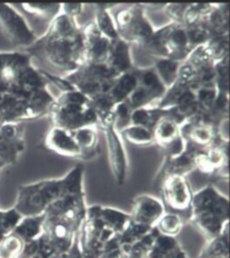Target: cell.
I'll list each match as a JSON object with an SVG mask.
<instances>
[{"instance_id":"obj_1","label":"cell","mask_w":230,"mask_h":258,"mask_svg":"<svg viewBox=\"0 0 230 258\" xmlns=\"http://www.w3.org/2000/svg\"><path fill=\"white\" fill-rule=\"evenodd\" d=\"M43 71L33 64L14 79L0 81V125L24 123L48 114L55 97Z\"/></svg>"},{"instance_id":"obj_2","label":"cell","mask_w":230,"mask_h":258,"mask_svg":"<svg viewBox=\"0 0 230 258\" xmlns=\"http://www.w3.org/2000/svg\"><path fill=\"white\" fill-rule=\"evenodd\" d=\"M24 51L68 75L84 64L82 28L77 20L61 12L50 23L47 31Z\"/></svg>"},{"instance_id":"obj_3","label":"cell","mask_w":230,"mask_h":258,"mask_svg":"<svg viewBox=\"0 0 230 258\" xmlns=\"http://www.w3.org/2000/svg\"><path fill=\"white\" fill-rule=\"evenodd\" d=\"M131 222L129 212L100 205L88 206L79 234L83 258H97L110 241L121 235Z\"/></svg>"},{"instance_id":"obj_4","label":"cell","mask_w":230,"mask_h":258,"mask_svg":"<svg viewBox=\"0 0 230 258\" xmlns=\"http://www.w3.org/2000/svg\"><path fill=\"white\" fill-rule=\"evenodd\" d=\"M84 168L81 164L73 167L64 177L44 180L20 187L15 210L22 217L38 216L52 203L74 188L83 185Z\"/></svg>"},{"instance_id":"obj_5","label":"cell","mask_w":230,"mask_h":258,"mask_svg":"<svg viewBox=\"0 0 230 258\" xmlns=\"http://www.w3.org/2000/svg\"><path fill=\"white\" fill-rule=\"evenodd\" d=\"M188 223L210 240L229 228V199L213 185L193 195Z\"/></svg>"},{"instance_id":"obj_6","label":"cell","mask_w":230,"mask_h":258,"mask_svg":"<svg viewBox=\"0 0 230 258\" xmlns=\"http://www.w3.org/2000/svg\"><path fill=\"white\" fill-rule=\"evenodd\" d=\"M47 116L52 126L67 130L98 125L89 98L76 89L63 91L56 97L50 106Z\"/></svg>"},{"instance_id":"obj_7","label":"cell","mask_w":230,"mask_h":258,"mask_svg":"<svg viewBox=\"0 0 230 258\" xmlns=\"http://www.w3.org/2000/svg\"><path fill=\"white\" fill-rule=\"evenodd\" d=\"M142 48L155 59L166 58L181 63L194 49L186 28L172 22L155 30L150 40Z\"/></svg>"},{"instance_id":"obj_8","label":"cell","mask_w":230,"mask_h":258,"mask_svg":"<svg viewBox=\"0 0 230 258\" xmlns=\"http://www.w3.org/2000/svg\"><path fill=\"white\" fill-rule=\"evenodd\" d=\"M121 39L143 47L155 32L142 3L120 4L112 13Z\"/></svg>"},{"instance_id":"obj_9","label":"cell","mask_w":230,"mask_h":258,"mask_svg":"<svg viewBox=\"0 0 230 258\" xmlns=\"http://www.w3.org/2000/svg\"><path fill=\"white\" fill-rule=\"evenodd\" d=\"M107 64L84 63L79 69L63 78L76 90L89 99L107 94L119 77Z\"/></svg>"},{"instance_id":"obj_10","label":"cell","mask_w":230,"mask_h":258,"mask_svg":"<svg viewBox=\"0 0 230 258\" xmlns=\"http://www.w3.org/2000/svg\"><path fill=\"white\" fill-rule=\"evenodd\" d=\"M155 186L164 210L181 215L188 223L194 193L187 176L168 175Z\"/></svg>"},{"instance_id":"obj_11","label":"cell","mask_w":230,"mask_h":258,"mask_svg":"<svg viewBox=\"0 0 230 258\" xmlns=\"http://www.w3.org/2000/svg\"><path fill=\"white\" fill-rule=\"evenodd\" d=\"M138 83L132 95L127 100L132 110L157 106L163 99L166 88L159 79L153 66L136 68Z\"/></svg>"},{"instance_id":"obj_12","label":"cell","mask_w":230,"mask_h":258,"mask_svg":"<svg viewBox=\"0 0 230 258\" xmlns=\"http://www.w3.org/2000/svg\"><path fill=\"white\" fill-rule=\"evenodd\" d=\"M0 28L14 45L24 50L30 48L38 38L26 18L12 4L0 3Z\"/></svg>"},{"instance_id":"obj_13","label":"cell","mask_w":230,"mask_h":258,"mask_svg":"<svg viewBox=\"0 0 230 258\" xmlns=\"http://www.w3.org/2000/svg\"><path fill=\"white\" fill-rule=\"evenodd\" d=\"M196 169L214 180H225L228 171V144L215 142L206 149H198L195 155Z\"/></svg>"},{"instance_id":"obj_14","label":"cell","mask_w":230,"mask_h":258,"mask_svg":"<svg viewBox=\"0 0 230 258\" xmlns=\"http://www.w3.org/2000/svg\"><path fill=\"white\" fill-rule=\"evenodd\" d=\"M100 129L105 135L110 170L117 185L123 186L128 179L130 170L129 157L124 141L116 129L115 123L105 125Z\"/></svg>"},{"instance_id":"obj_15","label":"cell","mask_w":230,"mask_h":258,"mask_svg":"<svg viewBox=\"0 0 230 258\" xmlns=\"http://www.w3.org/2000/svg\"><path fill=\"white\" fill-rule=\"evenodd\" d=\"M155 145L158 146L164 158H172L182 154L187 143L182 136L181 125L172 119L164 116L153 128Z\"/></svg>"},{"instance_id":"obj_16","label":"cell","mask_w":230,"mask_h":258,"mask_svg":"<svg viewBox=\"0 0 230 258\" xmlns=\"http://www.w3.org/2000/svg\"><path fill=\"white\" fill-rule=\"evenodd\" d=\"M24 123L0 125V167L14 163L25 150Z\"/></svg>"},{"instance_id":"obj_17","label":"cell","mask_w":230,"mask_h":258,"mask_svg":"<svg viewBox=\"0 0 230 258\" xmlns=\"http://www.w3.org/2000/svg\"><path fill=\"white\" fill-rule=\"evenodd\" d=\"M82 28L84 41V63L107 64L111 54L112 41L99 32L93 21Z\"/></svg>"},{"instance_id":"obj_18","label":"cell","mask_w":230,"mask_h":258,"mask_svg":"<svg viewBox=\"0 0 230 258\" xmlns=\"http://www.w3.org/2000/svg\"><path fill=\"white\" fill-rule=\"evenodd\" d=\"M164 211V205L159 197L142 194L133 199L132 210L129 213L132 223L153 229Z\"/></svg>"},{"instance_id":"obj_19","label":"cell","mask_w":230,"mask_h":258,"mask_svg":"<svg viewBox=\"0 0 230 258\" xmlns=\"http://www.w3.org/2000/svg\"><path fill=\"white\" fill-rule=\"evenodd\" d=\"M42 146L58 155L83 161V154L71 130L52 126L46 133Z\"/></svg>"},{"instance_id":"obj_20","label":"cell","mask_w":230,"mask_h":258,"mask_svg":"<svg viewBox=\"0 0 230 258\" xmlns=\"http://www.w3.org/2000/svg\"><path fill=\"white\" fill-rule=\"evenodd\" d=\"M198 149L187 144L185 151L172 158H164L158 172L155 176V185L158 184L163 178L168 175L187 176L189 173L196 169L195 155Z\"/></svg>"},{"instance_id":"obj_21","label":"cell","mask_w":230,"mask_h":258,"mask_svg":"<svg viewBox=\"0 0 230 258\" xmlns=\"http://www.w3.org/2000/svg\"><path fill=\"white\" fill-rule=\"evenodd\" d=\"M120 3H94V24L99 32L111 41L120 38L117 31L115 21L112 15V10L118 7Z\"/></svg>"},{"instance_id":"obj_22","label":"cell","mask_w":230,"mask_h":258,"mask_svg":"<svg viewBox=\"0 0 230 258\" xmlns=\"http://www.w3.org/2000/svg\"><path fill=\"white\" fill-rule=\"evenodd\" d=\"M132 45L125 40L119 38L112 41L111 54L107 64L113 69L118 75H122L132 71L133 64L132 55Z\"/></svg>"},{"instance_id":"obj_23","label":"cell","mask_w":230,"mask_h":258,"mask_svg":"<svg viewBox=\"0 0 230 258\" xmlns=\"http://www.w3.org/2000/svg\"><path fill=\"white\" fill-rule=\"evenodd\" d=\"M97 129V126H85L71 130L75 140L82 150L83 161H91L98 157L100 145Z\"/></svg>"},{"instance_id":"obj_24","label":"cell","mask_w":230,"mask_h":258,"mask_svg":"<svg viewBox=\"0 0 230 258\" xmlns=\"http://www.w3.org/2000/svg\"><path fill=\"white\" fill-rule=\"evenodd\" d=\"M148 258H189L177 238L157 234L151 246Z\"/></svg>"},{"instance_id":"obj_25","label":"cell","mask_w":230,"mask_h":258,"mask_svg":"<svg viewBox=\"0 0 230 258\" xmlns=\"http://www.w3.org/2000/svg\"><path fill=\"white\" fill-rule=\"evenodd\" d=\"M138 83L136 68L131 72L120 75L114 81L111 89L107 93L116 105L126 102L136 88Z\"/></svg>"},{"instance_id":"obj_26","label":"cell","mask_w":230,"mask_h":258,"mask_svg":"<svg viewBox=\"0 0 230 258\" xmlns=\"http://www.w3.org/2000/svg\"><path fill=\"white\" fill-rule=\"evenodd\" d=\"M211 36L229 34V4L214 3L211 13L204 20Z\"/></svg>"},{"instance_id":"obj_27","label":"cell","mask_w":230,"mask_h":258,"mask_svg":"<svg viewBox=\"0 0 230 258\" xmlns=\"http://www.w3.org/2000/svg\"><path fill=\"white\" fill-rule=\"evenodd\" d=\"M13 5L20 7L25 15L49 24L62 12L61 3H20Z\"/></svg>"},{"instance_id":"obj_28","label":"cell","mask_w":230,"mask_h":258,"mask_svg":"<svg viewBox=\"0 0 230 258\" xmlns=\"http://www.w3.org/2000/svg\"><path fill=\"white\" fill-rule=\"evenodd\" d=\"M196 258H229V228L220 235L207 240Z\"/></svg>"},{"instance_id":"obj_29","label":"cell","mask_w":230,"mask_h":258,"mask_svg":"<svg viewBox=\"0 0 230 258\" xmlns=\"http://www.w3.org/2000/svg\"><path fill=\"white\" fill-rule=\"evenodd\" d=\"M119 133L123 141H126L132 145L139 147L155 145L153 129L130 124L126 128L122 129Z\"/></svg>"},{"instance_id":"obj_30","label":"cell","mask_w":230,"mask_h":258,"mask_svg":"<svg viewBox=\"0 0 230 258\" xmlns=\"http://www.w3.org/2000/svg\"><path fill=\"white\" fill-rule=\"evenodd\" d=\"M181 62L166 58H157L153 68L165 88H170L178 80Z\"/></svg>"},{"instance_id":"obj_31","label":"cell","mask_w":230,"mask_h":258,"mask_svg":"<svg viewBox=\"0 0 230 258\" xmlns=\"http://www.w3.org/2000/svg\"><path fill=\"white\" fill-rule=\"evenodd\" d=\"M185 224L186 223L181 215L174 212L164 211V214L155 226V229L162 236L177 238L181 234Z\"/></svg>"},{"instance_id":"obj_32","label":"cell","mask_w":230,"mask_h":258,"mask_svg":"<svg viewBox=\"0 0 230 258\" xmlns=\"http://www.w3.org/2000/svg\"><path fill=\"white\" fill-rule=\"evenodd\" d=\"M164 116V109H161L157 106L139 108L132 111L131 124L153 129L157 122Z\"/></svg>"},{"instance_id":"obj_33","label":"cell","mask_w":230,"mask_h":258,"mask_svg":"<svg viewBox=\"0 0 230 258\" xmlns=\"http://www.w3.org/2000/svg\"><path fill=\"white\" fill-rule=\"evenodd\" d=\"M204 45L214 64H216L229 56V34L213 35Z\"/></svg>"},{"instance_id":"obj_34","label":"cell","mask_w":230,"mask_h":258,"mask_svg":"<svg viewBox=\"0 0 230 258\" xmlns=\"http://www.w3.org/2000/svg\"><path fill=\"white\" fill-rule=\"evenodd\" d=\"M214 3H188L185 10L182 26L190 27L203 22L211 13Z\"/></svg>"},{"instance_id":"obj_35","label":"cell","mask_w":230,"mask_h":258,"mask_svg":"<svg viewBox=\"0 0 230 258\" xmlns=\"http://www.w3.org/2000/svg\"><path fill=\"white\" fill-rule=\"evenodd\" d=\"M158 232L154 228L145 237L134 242L127 251L125 258H148L149 252Z\"/></svg>"},{"instance_id":"obj_36","label":"cell","mask_w":230,"mask_h":258,"mask_svg":"<svg viewBox=\"0 0 230 258\" xmlns=\"http://www.w3.org/2000/svg\"><path fill=\"white\" fill-rule=\"evenodd\" d=\"M25 246L26 242L13 233L0 243V258H20Z\"/></svg>"},{"instance_id":"obj_37","label":"cell","mask_w":230,"mask_h":258,"mask_svg":"<svg viewBox=\"0 0 230 258\" xmlns=\"http://www.w3.org/2000/svg\"><path fill=\"white\" fill-rule=\"evenodd\" d=\"M194 91L200 109L205 113H210L214 107L217 97V90L215 88V85L201 86L196 88Z\"/></svg>"},{"instance_id":"obj_38","label":"cell","mask_w":230,"mask_h":258,"mask_svg":"<svg viewBox=\"0 0 230 258\" xmlns=\"http://www.w3.org/2000/svg\"><path fill=\"white\" fill-rule=\"evenodd\" d=\"M185 28L193 48L205 44L211 37V33L209 32L207 26L205 25L204 21L198 23L196 25Z\"/></svg>"},{"instance_id":"obj_39","label":"cell","mask_w":230,"mask_h":258,"mask_svg":"<svg viewBox=\"0 0 230 258\" xmlns=\"http://www.w3.org/2000/svg\"><path fill=\"white\" fill-rule=\"evenodd\" d=\"M132 111L133 110L128 104L127 101L116 105L114 108V118H115V127L119 132L122 129L126 128L131 124Z\"/></svg>"},{"instance_id":"obj_40","label":"cell","mask_w":230,"mask_h":258,"mask_svg":"<svg viewBox=\"0 0 230 258\" xmlns=\"http://www.w3.org/2000/svg\"><path fill=\"white\" fill-rule=\"evenodd\" d=\"M126 249L118 237L104 245L97 258H125Z\"/></svg>"},{"instance_id":"obj_41","label":"cell","mask_w":230,"mask_h":258,"mask_svg":"<svg viewBox=\"0 0 230 258\" xmlns=\"http://www.w3.org/2000/svg\"><path fill=\"white\" fill-rule=\"evenodd\" d=\"M187 5L188 3H166L163 11L170 19V22L182 25Z\"/></svg>"},{"instance_id":"obj_42","label":"cell","mask_w":230,"mask_h":258,"mask_svg":"<svg viewBox=\"0 0 230 258\" xmlns=\"http://www.w3.org/2000/svg\"><path fill=\"white\" fill-rule=\"evenodd\" d=\"M229 117L221 118L215 125L217 140L222 143L229 144Z\"/></svg>"},{"instance_id":"obj_43","label":"cell","mask_w":230,"mask_h":258,"mask_svg":"<svg viewBox=\"0 0 230 258\" xmlns=\"http://www.w3.org/2000/svg\"><path fill=\"white\" fill-rule=\"evenodd\" d=\"M62 13L66 14L69 17L77 20L80 16H82L85 4L83 3H61Z\"/></svg>"},{"instance_id":"obj_44","label":"cell","mask_w":230,"mask_h":258,"mask_svg":"<svg viewBox=\"0 0 230 258\" xmlns=\"http://www.w3.org/2000/svg\"><path fill=\"white\" fill-rule=\"evenodd\" d=\"M52 258H83L79 245V241L75 243V245L73 246L72 249H70L69 251H67L65 253H62L60 255H56Z\"/></svg>"},{"instance_id":"obj_45","label":"cell","mask_w":230,"mask_h":258,"mask_svg":"<svg viewBox=\"0 0 230 258\" xmlns=\"http://www.w3.org/2000/svg\"><path fill=\"white\" fill-rule=\"evenodd\" d=\"M145 9H152V10H164V6L166 3H142Z\"/></svg>"},{"instance_id":"obj_46","label":"cell","mask_w":230,"mask_h":258,"mask_svg":"<svg viewBox=\"0 0 230 258\" xmlns=\"http://www.w3.org/2000/svg\"><path fill=\"white\" fill-rule=\"evenodd\" d=\"M3 56H4V52H0V72H1L2 63H3Z\"/></svg>"}]
</instances>
